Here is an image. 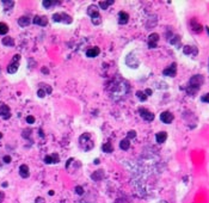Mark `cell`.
Instances as JSON below:
<instances>
[{"mask_svg":"<svg viewBox=\"0 0 209 203\" xmlns=\"http://www.w3.org/2000/svg\"><path fill=\"white\" fill-rule=\"evenodd\" d=\"M53 21L56 23H65V24H71L72 23V17L67 13H54L53 14Z\"/></svg>","mask_w":209,"mask_h":203,"instance_id":"obj_1","label":"cell"},{"mask_svg":"<svg viewBox=\"0 0 209 203\" xmlns=\"http://www.w3.org/2000/svg\"><path fill=\"white\" fill-rule=\"evenodd\" d=\"M19 60H21V55L19 54H16L12 61L10 62V65L7 66V72L10 74H14V73L18 71V66H19Z\"/></svg>","mask_w":209,"mask_h":203,"instance_id":"obj_2","label":"cell"},{"mask_svg":"<svg viewBox=\"0 0 209 203\" xmlns=\"http://www.w3.org/2000/svg\"><path fill=\"white\" fill-rule=\"evenodd\" d=\"M203 83H204L203 76L196 74V76H194V77H191V79H190V81H189V86L200 90V87H201V85H203Z\"/></svg>","mask_w":209,"mask_h":203,"instance_id":"obj_3","label":"cell"},{"mask_svg":"<svg viewBox=\"0 0 209 203\" xmlns=\"http://www.w3.org/2000/svg\"><path fill=\"white\" fill-rule=\"evenodd\" d=\"M139 113H140V116L145 121H147V122H152L154 120V114H152L149 110H147L145 108H140V109H139Z\"/></svg>","mask_w":209,"mask_h":203,"instance_id":"obj_4","label":"cell"},{"mask_svg":"<svg viewBox=\"0 0 209 203\" xmlns=\"http://www.w3.org/2000/svg\"><path fill=\"white\" fill-rule=\"evenodd\" d=\"M126 63H127V66H129L130 68H137L139 65H140V61H139L137 58L133 56L132 54H128L127 58H126Z\"/></svg>","mask_w":209,"mask_h":203,"instance_id":"obj_5","label":"cell"},{"mask_svg":"<svg viewBox=\"0 0 209 203\" xmlns=\"http://www.w3.org/2000/svg\"><path fill=\"white\" fill-rule=\"evenodd\" d=\"M0 116L4 120H9L11 117V110L6 104H1L0 105Z\"/></svg>","mask_w":209,"mask_h":203,"instance_id":"obj_6","label":"cell"},{"mask_svg":"<svg viewBox=\"0 0 209 203\" xmlns=\"http://www.w3.org/2000/svg\"><path fill=\"white\" fill-rule=\"evenodd\" d=\"M176 73H177V65L176 63H172L168 68L163 71V74L166 77H176Z\"/></svg>","mask_w":209,"mask_h":203,"instance_id":"obj_7","label":"cell"},{"mask_svg":"<svg viewBox=\"0 0 209 203\" xmlns=\"http://www.w3.org/2000/svg\"><path fill=\"white\" fill-rule=\"evenodd\" d=\"M32 23L36 24V25H40V26H45L48 24V18L44 17V16H36L33 18Z\"/></svg>","mask_w":209,"mask_h":203,"instance_id":"obj_8","label":"cell"},{"mask_svg":"<svg viewBox=\"0 0 209 203\" xmlns=\"http://www.w3.org/2000/svg\"><path fill=\"white\" fill-rule=\"evenodd\" d=\"M158 41H159V35L158 33H151L149 37H148V47L149 48H155Z\"/></svg>","mask_w":209,"mask_h":203,"instance_id":"obj_9","label":"cell"},{"mask_svg":"<svg viewBox=\"0 0 209 203\" xmlns=\"http://www.w3.org/2000/svg\"><path fill=\"white\" fill-rule=\"evenodd\" d=\"M160 120H161V122H164L166 124H170L173 121V115L170 111H164V113L160 114Z\"/></svg>","mask_w":209,"mask_h":203,"instance_id":"obj_10","label":"cell"},{"mask_svg":"<svg viewBox=\"0 0 209 203\" xmlns=\"http://www.w3.org/2000/svg\"><path fill=\"white\" fill-rule=\"evenodd\" d=\"M129 22V14L127 13V12H124V11H121L119 13H118V23L121 24V25H124V24H127Z\"/></svg>","mask_w":209,"mask_h":203,"instance_id":"obj_11","label":"cell"},{"mask_svg":"<svg viewBox=\"0 0 209 203\" xmlns=\"http://www.w3.org/2000/svg\"><path fill=\"white\" fill-rule=\"evenodd\" d=\"M60 161V157L59 154L54 153V154H51V155H47L44 158V162L45 164H58Z\"/></svg>","mask_w":209,"mask_h":203,"instance_id":"obj_12","label":"cell"},{"mask_svg":"<svg viewBox=\"0 0 209 203\" xmlns=\"http://www.w3.org/2000/svg\"><path fill=\"white\" fill-rule=\"evenodd\" d=\"M99 53H100V49L98 47H93V48H90V49L86 50V56L87 58H96L99 55Z\"/></svg>","mask_w":209,"mask_h":203,"instance_id":"obj_13","label":"cell"},{"mask_svg":"<svg viewBox=\"0 0 209 203\" xmlns=\"http://www.w3.org/2000/svg\"><path fill=\"white\" fill-rule=\"evenodd\" d=\"M30 23H31L30 17H28V16H23L18 19V25L22 28H26L28 25H30Z\"/></svg>","mask_w":209,"mask_h":203,"instance_id":"obj_14","label":"cell"},{"mask_svg":"<svg viewBox=\"0 0 209 203\" xmlns=\"http://www.w3.org/2000/svg\"><path fill=\"white\" fill-rule=\"evenodd\" d=\"M190 25H191V30H193L194 32H197V33H200L201 31H202V25L196 21V19H193L190 22Z\"/></svg>","mask_w":209,"mask_h":203,"instance_id":"obj_15","label":"cell"},{"mask_svg":"<svg viewBox=\"0 0 209 203\" xmlns=\"http://www.w3.org/2000/svg\"><path fill=\"white\" fill-rule=\"evenodd\" d=\"M183 53L185 55H196L197 54V48H195L194 46H185L183 48Z\"/></svg>","mask_w":209,"mask_h":203,"instance_id":"obj_16","label":"cell"},{"mask_svg":"<svg viewBox=\"0 0 209 203\" xmlns=\"http://www.w3.org/2000/svg\"><path fill=\"white\" fill-rule=\"evenodd\" d=\"M167 139V133L166 132H160V133H156L155 135V140L158 143H164Z\"/></svg>","mask_w":209,"mask_h":203,"instance_id":"obj_17","label":"cell"},{"mask_svg":"<svg viewBox=\"0 0 209 203\" xmlns=\"http://www.w3.org/2000/svg\"><path fill=\"white\" fill-rule=\"evenodd\" d=\"M19 175H21V177H23V178H28V177L30 176V171H29L28 165H21V167H19Z\"/></svg>","mask_w":209,"mask_h":203,"instance_id":"obj_18","label":"cell"},{"mask_svg":"<svg viewBox=\"0 0 209 203\" xmlns=\"http://www.w3.org/2000/svg\"><path fill=\"white\" fill-rule=\"evenodd\" d=\"M104 171L103 170H98V171H96L95 173H92L91 175V178L95 180V182H99V180H102L103 178H104Z\"/></svg>","mask_w":209,"mask_h":203,"instance_id":"obj_19","label":"cell"},{"mask_svg":"<svg viewBox=\"0 0 209 203\" xmlns=\"http://www.w3.org/2000/svg\"><path fill=\"white\" fill-rule=\"evenodd\" d=\"M129 147H130V140L127 137V139H123L121 142H119V148L122 151H127L129 150Z\"/></svg>","mask_w":209,"mask_h":203,"instance_id":"obj_20","label":"cell"},{"mask_svg":"<svg viewBox=\"0 0 209 203\" xmlns=\"http://www.w3.org/2000/svg\"><path fill=\"white\" fill-rule=\"evenodd\" d=\"M102 151L105 153H112L114 152V147L111 145V142H105L102 146Z\"/></svg>","mask_w":209,"mask_h":203,"instance_id":"obj_21","label":"cell"},{"mask_svg":"<svg viewBox=\"0 0 209 203\" xmlns=\"http://www.w3.org/2000/svg\"><path fill=\"white\" fill-rule=\"evenodd\" d=\"M60 1H53V0H44V1H42V5L45 7V9H50L53 7L55 5H59Z\"/></svg>","mask_w":209,"mask_h":203,"instance_id":"obj_22","label":"cell"},{"mask_svg":"<svg viewBox=\"0 0 209 203\" xmlns=\"http://www.w3.org/2000/svg\"><path fill=\"white\" fill-rule=\"evenodd\" d=\"M114 0H107V1H99L98 3V5H99V7L100 9H103V10H107L110 5H114Z\"/></svg>","mask_w":209,"mask_h":203,"instance_id":"obj_23","label":"cell"},{"mask_svg":"<svg viewBox=\"0 0 209 203\" xmlns=\"http://www.w3.org/2000/svg\"><path fill=\"white\" fill-rule=\"evenodd\" d=\"M4 9L7 11V10H11L13 6H14V1H12V0H3L1 1Z\"/></svg>","mask_w":209,"mask_h":203,"instance_id":"obj_24","label":"cell"},{"mask_svg":"<svg viewBox=\"0 0 209 203\" xmlns=\"http://www.w3.org/2000/svg\"><path fill=\"white\" fill-rule=\"evenodd\" d=\"M3 44L6 46V47H14V40L12 37H4Z\"/></svg>","mask_w":209,"mask_h":203,"instance_id":"obj_25","label":"cell"},{"mask_svg":"<svg viewBox=\"0 0 209 203\" xmlns=\"http://www.w3.org/2000/svg\"><path fill=\"white\" fill-rule=\"evenodd\" d=\"M99 12H98V9H97V6H95V5H91L89 9H87V14L90 16V17H93V16H96V14H98Z\"/></svg>","mask_w":209,"mask_h":203,"instance_id":"obj_26","label":"cell"},{"mask_svg":"<svg viewBox=\"0 0 209 203\" xmlns=\"http://www.w3.org/2000/svg\"><path fill=\"white\" fill-rule=\"evenodd\" d=\"M91 21H92V24H93V25H99V24L102 23V17H100V14L98 13V14L91 17Z\"/></svg>","mask_w":209,"mask_h":203,"instance_id":"obj_27","label":"cell"},{"mask_svg":"<svg viewBox=\"0 0 209 203\" xmlns=\"http://www.w3.org/2000/svg\"><path fill=\"white\" fill-rule=\"evenodd\" d=\"M9 32V26L5 23H0V35H6Z\"/></svg>","mask_w":209,"mask_h":203,"instance_id":"obj_28","label":"cell"},{"mask_svg":"<svg viewBox=\"0 0 209 203\" xmlns=\"http://www.w3.org/2000/svg\"><path fill=\"white\" fill-rule=\"evenodd\" d=\"M136 97L140 99L141 102H145V100L147 99V95L145 93V92H142V91H137V92H136Z\"/></svg>","mask_w":209,"mask_h":203,"instance_id":"obj_29","label":"cell"},{"mask_svg":"<svg viewBox=\"0 0 209 203\" xmlns=\"http://www.w3.org/2000/svg\"><path fill=\"white\" fill-rule=\"evenodd\" d=\"M170 42H171L173 46H178V48H179V42H181L179 36H173V38L170 40Z\"/></svg>","mask_w":209,"mask_h":203,"instance_id":"obj_30","label":"cell"},{"mask_svg":"<svg viewBox=\"0 0 209 203\" xmlns=\"http://www.w3.org/2000/svg\"><path fill=\"white\" fill-rule=\"evenodd\" d=\"M136 137V132L135 130H129L128 132V139H135Z\"/></svg>","mask_w":209,"mask_h":203,"instance_id":"obj_31","label":"cell"},{"mask_svg":"<svg viewBox=\"0 0 209 203\" xmlns=\"http://www.w3.org/2000/svg\"><path fill=\"white\" fill-rule=\"evenodd\" d=\"M37 96H38L40 98H43V97L45 96V91H44L43 88H40V90L37 91Z\"/></svg>","mask_w":209,"mask_h":203,"instance_id":"obj_32","label":"cell"},{"mask_svg":"<svg viewBox=\"0 0 209 203\" xmlns=\"http://www.w3.org/2000/svg\"><path fill=\"white\" fill-rule=\"evenodd\" d=\"M26 122H28L29 124L35 123V117H33V116H28V117H26Z\"/></svg>","mask_w":209,"mask_h":203,"instance_id":"obj_33","label":"cell"},{"mask_svg":"<svg viewBox=\"0 0 209 203\" xmlns=\"http://www.w3.org/2000/svg\"><path fill=\"white\" fill-rule=\"evenodd\" d=\"M75 192H77L78 195H82V194H84V189H82L81 187H75Z\"/></svg>","mask_w":209,"mask_h":203,"instance_id":"obj_34","label":"cell"},{"mask_svg":"<svg viewBox=\"0 0 209 203\" xmlns=\"http://www.w3.org/2000/svg\"><path fill=\"white\" fill-rule=\"evenodd\" d=\"M201 100H202V102H204V103H209V93L204 95V96L201 98Z\"/></svg>","mask_w":209,"mask_h":203,"instance_id":"obj_35","label":"cell"},{"mask_svg":"<svg viewBox=\"0 0 209 203\" xmlns=\"http://www.w3.org/2000/svg\"><path fill=\"white\" fill-rule=\"evenodd\" d=\"M4 162L10 164V162H11V157H10V155H5V157H4Z\"/></svg>","mask_w":209,"mask_h":203,"instance_id":"obj_36","label":"cell"},{"mask_svg":"<svg viewBox=\"0 0 209 203\" xmlns=\"http://www.w3.org/2000/svg\"><path fill=\"white\" fill-rule=\"evenodd\" d=\"M35 203H45V201H44V198H42V197H37L36 201H35Z\"/></svg>","mask_w":209,"mask_h":203,"instance_id":"obj_37","label":"cell"},{"mask_svg":"<svg viewBox=\"0 0 209 203\" xmlns=\"http://www.w3.org/2000/svg\"><path fill=\"white\" fill-rule=\"evenodd\" d=\"M72 161H73V159H72V158H71V159H69V160L67 161V164H66V167H67V169H68V166L71 165V162H72Z\"/></svg>","mask_w":209,"mask_h":203,"instance_id":"obj_38","label":"cell"},{"mask_svg":"<svg viewBox=\"0 0 209 203\" xmlns=\"http://www.w3.org/2000/svg\"><path fill=\"white\" fill-rule=\"evenodd\" d=\"M145 93H147V96H151V95H152V90H149V88L146 90V91H145Z\"/></svg>","mask_w":209,"mask_h":203,"instance_id":"obj_39","label":"cell"},{"mask_svg":"<svg viewBox=\"0 0 209 203\" xmlns=\"http://www.w3.org/2000/svg\"><path fill=\"white\" fill-rule=\"evenodd\" d=\"M42 72H43V73H49L48 68H45V67H43V68H42Z\"/></svg>","mask_w":209,"mask_h":203,"instance_id":"obj_40","label":"cell"},{"mask_svg":"<svg viewBox=\"0 0 209 203\" xmlns=\"http://www.w3.org/2000/svg\"><path fill=\"white\" fill-rule=\"evenodd\" d=\"M4 198V192H1V191H0V201H1Z\"/></svg>","mask_w":209,"mask_h":203,"instance_id":"obj_41","label":"cell"},{"mask_svg":"<svg viewBox=\"0 0 209 203\" xmlns=\"http://www.w3.org/2000/svg\"><path fill=\"white\" fill-rule=\"evenodd\" d=\"M205 30H207V32H208V35H209V28H208V26H205Z\"/></svg>","mask_w":209,"mask_h":203,"instance_id":"obj_42","label":"cell"},{"mask_svg":"<svg viewBox=\"0 0 209 203\" xmlns=\"http://www.w3.org/2000/svg\"><path fill=\"white\" fill-rule=\"evenodd\" d=\"M159 203H168V202H166V201H164V199H163V201H160Z\"/></svg>","mask_w":209,"mask_h":203,"instance_id":"obj_43","label":"cell"},{"mask_svg":"<svg viewBox=\"0 0 209 203\" xmlns=\"http://www.w3.org/2000/svg\"><path fill=\"white\" fill-rule=\"evenodd\" d=\"M1 137H3V134H1V133H0V139H1Z\"/></svg>","mask_w":209,"mask_h":203,"instance_id":"obj_44","label":"cell"}]
</instances>
